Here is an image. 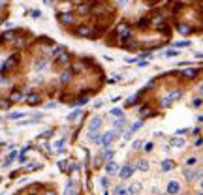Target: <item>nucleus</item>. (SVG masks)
Returning a JSON list of instances; mask_svg holds the SVG:
<instances>
[{"instance_id": "obj_1", "label": "nucleus", "mask_w": 203, "mask_h": 195, "mask_svg": "<svg viewBox=\"0 0 203 195\" xmlns=\"http://www.w3.org/2000/svg\"><path fill=\"white\" fill-rule=\"evenodd\" d=\"M115 34L120 36V39H122V42L130 39V38H132V34H130V24L126 23V21L119 23V24H117V28H115Z\"/></svg>"}, {"instance_id": "obj_2", "label": "nucleus", "mask_w": 203, "mask_h": 195, "mask_svg": "<svg viewBox=\"0 0 203 195\" xmlns=\"http://www.w3.org/2000/svg\"><path fill=\"white\" fill-rule=\"evenodd\" d=\"M75 34H77L79 38H90L92 30H90L89 24H77V27H75Z\"/></svg>"}, {"instance_id": "obj_3", "label": "nucleus", "mask_w": 203, "mask_h": 195, "mask_svg": "<svg viewBox=\"0 0 203 195\" xmlns=\"http://www.w3.org/2000/svg\"><path fill=\"white\" fill-rule=\"evenodd\" d=\"M102 116H94L92 120H90V124H89V135H94L96 131L100 130V126H102Z\"/></svg>"}, {"instance_id": "obj_4", "label": "nucleus", "mask_w": 203, "mask_h": 195, "mask_svg": "<svg viewBox=\"0 0 203 195\" xmlns=\"http://www.w3.org/2000/svg\"><path fill=\"white\" fill-rule=\"evenodd\" d=\"M115 137H117V131H107V133H104V135H102V139H100V145L109 146L111 141H113Z\"/></svg>"}, {"instance_id": "obj_5", "label": "nucleus", "mask_w": 203, "mask_h": 195, "mask_svg": "<svg viewBox=\"0 0 203 195\" xmlns=\"http://www.w3.org/2000/svg\"><path fill=\"white\" fill-rule=\"evenodd\" d=\"M27 103H28V105H32V107H36V105H40V103H42V96H40V94H36V92H34V94H30V96L27 98Z\"/></svg>"}, {"instance_id": "obj_6", "label": "nucleus", "mask_w": 203, "mask_h": 195, "mask_svg": "<svg viewBox=\"0 0 203 195\" xmlns=\"http://www.w3.org/2000/svg\"><path fill=\"white\" fill-rule=\"evenodd\" d=\"M58 21L62 23V24H72V23H73V15L70 13V11H66V13H58Z\"/></svg>"}, {"instance_id": "obj_7", "label": "nucleus", "mask_w": 203, "mask_h": 195, "mask_svg": "<svg viewBox=\"0 0 203 195\" xmlns=\"http://www.w3.org/2000/svg\"><path fill=\"white\" fill-rule=\"evenodd\" d=\"M134 169H135L134 165H124L122 169H120V173H119L120 178H130L132 174H134Z\"/></svg>"}, {"instance_id": "obj_8", "label": "nucleus", "mask_w": 203, "mask_h": 195, "mask_svg": "<svg viewBox=\"0 0 203 195\" xmlns=\"http://www.w3.org/2000/svg\"><path fill=\"white\" fill-rule=\"evenodd\" d=\"M184 176L188 178V180H196V178H203V171H199V169H197V171H184Z\"/></svg>"}, {"instance_id": "obj_9", "label": "nucleus", "mask_w": 203, "mask_h": 195, "mask_svg": "<svg viewBox=\"0 0 203 195\" xmlns=\"http://www.w3.org/2000/svg\"><path fill=\"white\" fill-rule=\"evenodd\" d=\"M181 191V186H179V182H169V184H167V193H169V195H177V193H179Z\"/></svg>"}, {"instance_id": "obj_10", "label": "nucleus", "mask_w": 203, "mask_h": 195, "mask_svg": "<svg viewBox=\"0 0 203 195\" xmlns=\"http://www.w3.org/2000/svg\"><path fill=\"white\" fill-rule=\"evenodd\" d=\"M68 62H70V53H66V51L58 56V58H55V64H62V66H66Z\"/></svg>"}, {"instance_id": "obj_11", "label": "nucleus", "mask_w": 203, "mask_h": 195, "mask_svg": "<svg viewBox=\"0 0 203 195\" xmlns=\"http://www.w3.org/2000/svg\"><path fill=\"white\" fill-rule=\"evenodd\" d=\"M17 62H19V54H13L12 58H8V60H6V64H4V68H2V70H9V68H13V66L17 64Z\"/></svg>"}, {"instance_id": "obj_12", "label": "nucleus", "mask_w": 203, "mask_h": 195, "mask_svg": "<svg viewBox=\"0 0 203 195\" xmlns=\"http://www.w3.org/2000/svg\"><path fill=\"white\" fill-rule=\"evenodd\" d=\"M105 171H107V174H117V171H119V165H117L115 161H109L107 165H105Z\"/></svg>"}, {"instance_id": "obj_13", "label": "nucleus", "mask_w": 203, "mask_h": 195, "mask_svg": "<svg viewBox=\"0 0 203 195\" xmlns=\"http://www.w3.org/2000/svg\"><path fill=\"white\" fill-rule=\"evenodd\" d=\"M197 75V70H194V68H188V70H184L182 71V77H186V79H194V77Z\"/></svg>"}, {"instance_id": "obj_14", "label": "nucleus", "mask_w": 203, "mask_h": 195, "mask_svg": "<svg viewBox=\"0 0 203 195\" xmlns=\"http://www.w3.org/2000/svg\"><path fill=\"white\" fill-rule=\"evenodd\" d=\"M139 191H141V184H139V182H135V184H132V186H128V193H130V195L139 193Z\"/></svg>"}, {"instance_id": "obj_15", "label": "nucleus", "mask_w": 203, "mask_h": 195, "mask_svg": "<svg viewBox=\"0 0 203 195\" xmlns=\"http://www.w3.org/2000/svg\"><path fill=\"white\" fill-rule=\"evenodd\" d=\"M177 30H179V32H181V34H184V36L192 32V28L188 27V24H184V23H181V24H179V27H177Z\"/></svg>"}, {"instance_id": "obj_16", "label": "nucleus", "mask_w": 203, "mask_h": 195, "mask_svg": "<svg viewBox=\"0 0 203 195\" xmlns=\"http://www.w3.org/2000/svg\"><path fill=\"white\" fill-rule=\"evenodd\" d=\"M64 195H75V184L70 180L68 182V186H66V191H64Z\"/></svg>"}, {"instance_id": "obj_17", "label": "nucleus", "mask_w": 203, "mask_h": 195, "mask_svg": "<svg viewBox=\"0 0 203 195\" xmlns=\"http://www.w3.org/2000/svg\"><path fill=\"white\" fill-rule=\"evenodd\" d=\"M21 100H23V94L19 90H13L12 96H9V101H21Z\"/></svg>"}, {"instance_id": "obj_18", "label": "nucleus", "mask_w": 203, "mask_h": 195, "mask_svg": "<svg viewBox=\"0 0 203 195\" xmlns=\"http://www.w3.org/2000/svg\"><path fill=\"white\" fill-rule=\"evenodd\" d=\"M89 11H90V4H79V8H77V13L85 15V13H89Z\"/></svg>"}, {"instance_id": "obj_19", "label": "nucleus", "mask_w": 203, "mask_h": 195, "mask_svg": "<svg viewBox=\"0 0 203 195\" xmlns=\"http://www.w3.org/2000/svg\"><path fill=\"white\" fill-rule=\"evenodd\" d=\"M70 79H72V71H64V73L60 75V83H64V85L68 83Z\"/></svg>"}, {"instance_id": "obj_20", "label": "nucleus", "mask_w": 203, "mask_h": 195, "mask_svg": "<svg viewBox=\"0 0 203 195\" xmlns=\"http://www.w3.org/2000/svg\"><path fill=\"white\" fill-rule=\"evenodd\" d=\"M171 169H173V161H169V160L162 161V171H171Z\"/></svg>"}, {"instance_id": "obj_21", "label": "nucleus", "mask_w": 203, "mask_h": 195, "mask_svg": "<svg viewBox=\"0 0 203 195\" xmlns=\"http://www.w3.org/2000/svg\"><path fill=\"white\" fill-rule=\"evenodd\" d=\"M141 124H143L141 120H139V122H134V124H132V128H130V131H128V137H130V135H132L134 131H137L139 128H141Z\"/></svg>"}, {"instance_id": "obj_22", "label": "nucleus", "mask_w": 203, "mask_h": 195, "mask_svg": "<svg viewBox=\"0 0 203 195\" xmlns=\"http://www.w3.org/2000/svg\"><path fill=\"white\" fill-rule=\"evenodd\" d=\"M81 113H83L81 109H77V111H73L72 115H68V120H70V122H73L75 118H79V116H81Z\"/></svg>"}, {"instance_id": "obj_23", "label": "nucleus", "mask_w": 203, "mask_h": 195, "mask_svg": "<svg viewBox=\"0 0 203 195\" xmlns=\"http://www.w3.org/2000/svg\"><path fill=\"white\" fill-rule=\"evenodd\" d=\"M171 146H175V148H181V146H184V141L182 139H171Z\"/></svg>"}, {"instance_id": "obj_24", "label": "nucleus", "mask_w": 203, "mask_h": 195, "mask_svg": "<svg viewBox=\"0 0 203 195\" xmlns=\"http://www.w3.org/2000/svg\"><path fill=\"white\" fill-rule=\"evenodd\" d=\"M113 193H115V195H130V193H128V189H124L122 186H117Z\"/></svg>"}, {"instance_id": "obj_25", "label": "nucleus", "mask_w": 203, "mask_h": 195, "mask_svg": "<svg viewBox=\"0 0 203 195\" xmlns=\"http://www.w3.org/2000/svg\"><path fill=\"white\" fill-rule=\"evenodd\" d=\"M24 115H27V113H9V115H8V118H12V120H17V118H23Z\"/></svg>"}, {"instance_id": "obj_26", "label": "nucleus", "mask_w": 203, "mask_h": 195, "mask_svg": "<svg viewBox=\"0 0 203 195\" xmlns=\"http://www.w3.org/2000/svg\"><path fill=\"white\" fill-rule=\"evenodd\" d=\"M2 38H4V42H15V32H6Z\"/></svg>"}, {"instance_id": "obj_27", "label": "nucleus", "mask_w": 203, "mask_h": 195, "mask_svg": "<svg viewBox=\"0 0 203 195\" xmlns=\"http://www.w3.org/2000/svg\"><path fill=\"white\" fill-rule=\"evenodd\" d=\"M179 98H181V92L175 90V92H171V94L167 96V100H169V101H175V100H179Z\"/></svg>"}, {"instance_id": "obj_28", "label": "nucleus", "mask_w": 203, "mask_h": 195, "mask_svg": "<svg viewBox=\"0 0 203 195\" xmlns=\"http://www.w3.org/2000/svg\"><path fill=\"white\" fill-rule=\"evenodd\" d=\"M137 169H141V171H147V169H149V163H147V160H141V161L137 163Z\"/></svg>"}, {"instance_id": "obj_29", "label": "nucleus", "mask_w": 203, "mask_h": 195, "mask_svg": "<svg viewBox=\"0 0 203 195\" xmlns=\"http://www.w3.org/2000/svg\"><path fill=\"white\" fill-rule=\"evenodd\" d=\"M9 105H12V101H9V100H0V109H8Z\"/></svg>"}, {"instance_id": "obj_30", "label": "nucleus", "mask_w": 203, "mask_h": 195, "mask_svg": "<svg viewBox=\"0 0 203 195\" xmlns=\"http://www.w3.org/2000/svg\"><path fill=\"white\" fill-rule=\"evenodd\" d=\"M122 126H124V118H120V120H117V122H115V128H117V133H119L120 130H122Z\"/></svg>"}, {"instance_id": "obj_31", "label": "nucleus", "mask_w": 203, "mask_h": 195, "mask_svg": "<svg viewBox=\"0 0 203 195\" xmlns=\"http://www.w3.org/2000/svg\"><path fill=\"white\" fill-rule=\"evenodd\" d=\"M15 158H17V154H15V152H12V154H9V156H8V160L4 161V165H9V163H12V161L15 160Z\"/></svg>"}, {"instance_id": "obj_32", "label": "nucleus", "mask_w": 203, "mask_h": 195, "mask_svg": "<svg viewBox=\"0 0 203 195\" xmlns=\"http://www.w3.org/2000/svg\"><path fill=\"white\" fill-rule=\"evenodd\" d=\"M179 54V51L177 49H169V51H166V56H177Z\"/></svg>"}, {"instance_id": "obj_33", "label": "nucleus", "mask_w": 203, "mask_h": 195, "mask_svg": "<svg viewBox=\"0 0 203 195\" xmlns=\"http://www.w3.org/2000/svg\"><path fill=\"white\" fill-rule=\"evenodd\" d=\"M137 27H139V28H145V27H149V21H147V19H141V21L137 23Z\"/></svg>"}, {"instance_id": "obj_34", "label": "nucleus", "mask_w": 203, "mask_h": 195, "mask_svg": "<svg viewBox=\"0 0 203 195\" xmlns=\"http://www.w3.org/2000/svg\"><path fill=\"white\" fill-rule=\"evenodd\" d=\"M111 115H113V116H119V118H120V116H122V109H113V111H111Z\"/></svg>"}, {"instance_id": "obj_35", "label": "nucleus", "mask_w": 203, "mask_h": 195, "mask_svg": "<svg viewBox=\"0 0 203 195\" xmlns=\"http://www.w3.org/2000/svg\"><path fill=\"white\" fill-rule=\"evenodd\" d=\"M62 146H64V141H62V139L55 143V148H57V150H62Z\"/></svg>"}, {"instance_id": "obj_36", "label": "nucleus", "mask_w": 203, "mask_h": 195, "mask_svg": "<svg viewBox=\"0 0 203 195\" xmlns=\"http://www.w3.org/2000/svg\"><path fill=\"white\" fill-rule=\"evenodd\" d=\"M43 66H45V60H38V62H36V70H43Z\"/></svg>"}, {"instance_id": "obj_37", "label": "nucleus", "mask_w": 203, "mask_h": 195, "mask_svg": "<svg viewBox=\"0 0 203 195\" xmlns=\"http://www.w3.org/2000/svg\"><path fill=\"white\" fill-rule=\"evenodd\" d=\"M73 70H75V71H83V64H81V62H77V64L73 66Z\"/></svg>"}, {"instance_id": "obj_38", "label": "nucleus", "mask_w": 203, "mask_h": 195, "mask_svg": "<svg viewBox=\"0 0 203 195\" xmlns=\"http://www.w3.org/2000/svg\"><path fill=\"white\" fill-rule=\"evenodd\" d=\"M175 45H177V47H188L190 43L188 42H179V43H175Z\"/></svg>"}, {"instance_id": "obj_39", "label": "nucleus", "mask_w": 203, "mask_h": 195, "mask_svg": "<svg viewBox=\"0 0 203 195\" xmlns=\"http://www.w3.org/2000/svg\"><path fill=\"white\" fill-rule=\"evenodd\" d=\"M141 143H143V141H134V145H132V146H134V148H141Z\"/></svg>"}, {"instance_id": "obj_40", "label": "nucleus", "mask_w": 203, "mask_h": 195, "mask_svg": "<svg viewBox=\"0 0 203 195\" xmlns=\"http://www.w3.org/2000/svg\"><path fill=\"white\" fill-rule=\"evenodd\" d=\"M43 195H57V191H45Z\"/></svg>"}, {"instance_id": "obj_41", "label": "nucleus", "mask_w": 203, "mask_h": 195, "mask_svg": "<svg viewBox=\"0 0 203 195\" xmlns=\"http://www.w3.org/2000/svg\"><path fill=\"white\" fill-rule=\"evenodd\" d=\"M196 56H197V58H203V53H197Z\"/></svg>"}, {"instance_id": "obj_42", "label": "nucleus", "mask_w": 203, "mask_h": 195, "mask_svg": "<svg viewBox=\"0 0 203 195\" xmlns=\"http://www.w3.org/2000/svg\"><path fill=\"white\" fill-rule=\"evenodd\" d=\"M199 94H201V96H203V85H201V88H199Z\"/></svg>"}, {"instance_id": "obj_43", "label": "nucleus", "mask_w": 203, "mask_h": 195, "mask_svg": "<svg viewBox=\"0 0 203 195\" xmlns=\"http://www.w3.org/2000/svg\"><path fill=\"white\" fill-rule=\"evenodd\" d=\"M199 188H201V189H203V180H201V184H199Z\"/></svg>"}]
</instances>
